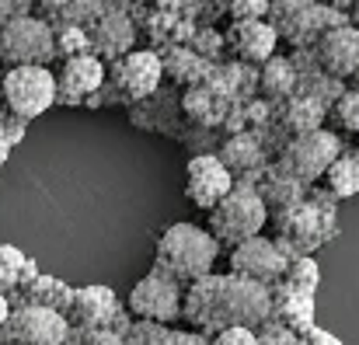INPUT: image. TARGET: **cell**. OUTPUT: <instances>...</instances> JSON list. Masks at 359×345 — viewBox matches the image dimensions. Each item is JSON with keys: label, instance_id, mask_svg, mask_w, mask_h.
I'll return each mask as SVG.
<instances>
[{"label": "cell", "instance_id": "cell-29", "mask_svg": "<svg viewBox=\"0 0 359 345\" xmlns=\"http://www.w3.org/2000/svg\"><path fill=\"white\" fill-rule=\"evenodd\" d=\"M353 84H356L353 91H356V95H359V70H356V74H353Z\"/></svg>", "mask_w": 359, "mask_h": 345}, {"label": "cell", "instance_id": "cell-21", "mask_svg": "<svg viewBox=\"0 0 359 345\" xmlns=\"http://www.w3.org/2000/svg\"><path fill=\"white\" fill-rule=\"evenodd\" d=\"M283 279H286V286H293L300 293H314V286H318V265L311 258H297V262L286 265V276Z\"/></svg>", "mask_w": 359, "mask_h": 345}, {"label": "cell", "instance_id": "cell-23", "mask_svg": "<svg viewBox=\"0 0 359 345\" xmlns=\"http://www.w3.org/2000/svg\"><path fill=\"white\" fill-rule=\"evenodd\" d=\"M255 335H258V345H297L300 342L290 328H283V325H276V321H265Z\"/></svg>", "mask_w": 359, "mask_h": 345}, {"label": "cell", "instance_id": "cell-15", "mask_svg": "<svg viewBox=\"0 0 359 345\" xmlns=\"http://www.w3.org/2000/svg\"><path fill=\"white\" fill-rule=\"evenodd\" d=\"M269 293H272V318L269 321L290 328L297 339L314 328V300H311V293H300V290H293L286 283L279 290H269Z\"/></svg>", "mask_w": 359, "mask_h": 345}, {"label": "cell", "instance_id": "cell-25", "mask_svg": "<svg viewBox=\"0 0 359 345\" xmlns=\"http://www.w3.org/2000/svg\"><path fill=\"white\" fill-rule=\"evenodd\" d=\"M231 11H234L238 25H248V21H258V14H265L269 4H265V0H255V4H234Z\"/></svg>", "mask_w": 359, "mask_h": 345}, {"label": "cell", "instance_id": "cell-28", "mask_svg": "<svg viewBox=\"0 0 359 345\" xmlns=\"http://www.w3.org/2000/svg\"><path fill=\"white\" fill-rule=\"evenodd\" d=\"M7 314H11V300H7V297H0V325L7 321Z\"/></svg>", "mask_w": 359, "mask_h": 345}, {"label": "cell", "instance_id": "cell-14", "mask_svg": "<svg viewBox=\"0 0 359 345\" xmlns=\"http://www.w3.org/2000/svg\"><path fill=\"white\" fill-rule=\"evenodd\" d=\"M321 63L332 77H353L359 70V28L339 25L321 39Z\"/></svg>", "mask_w": 359, "mask_h": 345}, {"label": "cell", "instance_id": "cell-7", "mask_svg": "<svg viewBox=\"0 0 359 345\" xmlns=\"http://www.w3.org/2000/svg\"><path fill=\"white\" fill-rule=\"evenodd\" d=\"M67 318L42 307H11L0 325V345H67Z\"/></svg>", "mask_w": 359, "mask_h": 345}, {"label": "cell", "instance_id": "cell-18", "mask_svg": "<svg viewBox=\"0 0 359 345\" xmlns=\"http://www.w3.org/2000/svg\"><path fill=\"white\" fill-rule=\"evenodd\" d=\"M328 178V189L339 196V199H349L359 192V154H339V161L325 171Z\"/></svg>", "mask_w": 359, "mask_h": 345}, {"label": "cell", "instance_id": "cell-9", "mask_svg": "<svg viewBox=\"0 0 359 345\" xmlns=\"http://www.w3.org/2000/svg\"><path fill=\"white\" fill-rule=\"evenodd\" d=\"M234 189V175L231 168L213 157V154H199L189 161L185 168V196L189 203H196L199 210H213L220 199H227Z\"/></svg>", "mask_w": 359, "mask_h": 345}, {"label": "cell", "instance_id": "cell-10", "mask_svg": "<svg viewBox=\"0 0 359 345\" xmlns=\"http://www.w3.org/2000/svg\"><path fill=\"white\" fill-rule=\"evenodd\" d=\"M0 56L14 67H46V60L53 56V35L32 18L11 21L0 35Z\"/></svg>", "mask_w": 359, "mask_h": 345}, {"label": "cell", "instance_id": "cell-8", "mask_svg": "<svg viewBox=\"0 0 359 345\" xmlns=\"http://www.w3.org/2000/svg\"><path fill=\"white\" fill-rule=\"evenodd\" d=\"M286 265L290 262L283 258L279 244H272L269 237H251L231 251V276H241V279L258 283V286L279 283L286 276Z\"/></svg>", "mask_w": 359, "mask_h": 345}, {"label": "cell", "instance_id": "cell-6", "mask_svg": "<svg viewBox=\"0 0 359 345\" xmlns=\"http://www.w3.org/2000/svg\"><path fill=\"white\" fill-rule=\"evenodd\" d=\"M4 98L14 115L35 119L56 102V74L49 67H11L4 77Z\"/></svg>", "mask_w": 359, "mask_h": 345}, {"label": "cell", "instance_id": "cell-11", "mask_svg": "<svg viewBox=\"0 0 359 345\" xmlns=\"http://www.w3.org/2000/svg\"><path fill=\"white\" fill-rule=\"evenodd\" d=\"M342 154V143L332 136V133H321V129H311L304 133L283 157V168L293 175V178H321Z\"/></svg>", "mask_w": 359, "mask_h": 345}, {"label": "cell", "instance_id": "cell-19", "mask_svg": "<svg viewBox=\"0 0 359 345\" xmlns=\"http://www.w3.org/2000/svg\"><path fill=\"white\" fill-rule=\"evenodd\" d=\"M25 262H28V258H25L21 251H14V248H4V244H0V297H7V293H14V290H18Z\"/></svg>", "mask_w": 359, "mask_h": 345}, {"label": "cell", "instance_id": "cell-2", "mask_svg": "<svg viewBox=\"0 0 359 345\" xmlns=\"http://www.w3.org/2000/svg\"><path fill=\"white\" fill-rule=\"evenodd\" d=\"M217 255H220V244L210 230L196 227V224H171L157 237L154 269L171 276L178 286H192L213 276Z\"/></svg>", "mask_w": 359, "mask_h": 345}, {"label": "cell", "instance_id": "cell-20", "mask_svg": "<svg viewBox=\"0 0 359 345\" xmlns=\"http://www.w3.org/2000/svg\"><path fill=\"white\" fill-rule=\"evenodd\" d=\"M168 332L171 328H161V325H150V321H129V328L122 332V342L126 345H168Z\"/></svg>", "mask_w": 359, "mask_h": 345}, {"label": "cell", "instance_id": "cell-5", "mask_svg": "<svg viewBox=\"0 0 359 345\" xmlns=\"http://www.w3.org/2000/svg\"><path fill=\"white\" fill-rule=\"evenodd\" d=\"M67 325L74 332H116V335H122L129 328V318L122 311L119 297L109 286H84V290H74Z\"/></svg>", "mask_w": 359, "mask_h": 345}, {"label": "cell", "instance_id": "cell-17", "mask_svg": "<svg viewBox=\"0 0 359 345\" xmlns=\"http://www.w3.org/2000/svg\"><path fill=\"white\" fill-rule=\"evenodd\" d=\"M234 46H238V53L244 60H269L272 49H276V28H269V25H262V21L238 25Z\"/></svg>", "mask_w": 359, "mask_h": 345}, {"label": "cell", "instance_id": "cell-4", "mask_svg": "<svg viewBox=\"0 0 359 345\" xmlns=\"http://www.w3.org/2000/svg\"><path fill=\"white\" fill-rule=\"evenodd\" d=\"M182 300H185V290H182L171 276L150 269V272L129 290L126 307H129V314H133L136 321H150V325L168 328L171 321L182 318Z\"/></svg>", "mask_w": 359, "mask_h": 345}, {"label": "cell", "instance_id": "cell-22", "mask_svg": "<svg viewBox=\"0 0 359 345\" xmlns=\"http://www.w3.org/2000/svg\"><path fill=\"white\" fill-rule=\"evenodd\" d=\"M335 122L346 129V133H359V95L356 91H346V95H339V102H335Z\"/></svg>", "mask_w": 359, "mask_h": 345}, {"label": "cell", "instance_id": "cell-13", "mask_svg": "<svg viewBox=\"0 0 359 345\" xmlns=\"http://www.w3.org/2000/svg\"><path fill=\"white\" fill-rule=\"evenodd\" d=\"M105 81V63L98 56H70L56 77V102H77Z\"/></svg>", "mask_w": 359, "mask_h": 345}, {"label": "cell", "instance_id": "cell-12", "mask_svg": "<svg viewBox=\"0 0 359 345\" xmlns=\"http://www.w3.org/2000/svg\"><path fill=\"white\" fill-rule=\"evenodd\" d=\"M112 81L129 98H147L161 84V60L154 53H126L112 67Z\"/></svg>", "mask_w": 359, "mask_h": 345}, {"label": "cell", "instance_id": "cell-16", "mask_svg": "<svg viewBox=\"0 0 359 345\" xmlns=\"http://www.w3.org/2000/svg\"><path fill=\"white\" fill-rule=\"evenodd\" d=\"M14 293H18V307H42V311H53L63 318L74 304V290L53 276H35V279L21 283Z\"/></svg>", "mask_w": 359, "mask_h": 345}, {"label": "cell", "instance_id": "cell-3", "mask_svg": "<svg viewBox=\"0 0 359 345\" xmlns=\"http://www.w3.org/2000/svg\"><path fill=\"white\" fill-rule=\"evenodd\" d=\"M269 220V210L262 203L258 192L251 189H231L227 199H220L213 210H210V234L217 237V244H244L251 237H258V230L265 227Z\"/></svg>", "mask_w": 359, "mask_h": 345}, {"label": "cell", "instance_id": "cell-1", "mask_svg": "<svg viewBox=\"0 0 359 345\" xmlns=\"http://www.w3.org/2000/svg\"><path fill=\"white\" fill-rule=\"evenodd\" d=\"M182 318L199 335H220L227 328L258 332L272 318V293L269 286L248 283L241 276H206L189 286L182 300Z\"/></svg>", "mask_w": 359, "mask_h": 345}, {"label": "cell", "instance_id": "cell-24", "mask_svg": "<svg viewBox=\"0 0 359 345\" xmlns=\"http://www.w3.org/2000/svg\"><path fill=\"white\" fill-rule=\"evenodd\" d=\"M210 345H258V335L248 332V328H227V332L213 335Z\"/></svg>", "mask_w": 359, "mask_h": 345}, {"label": "cell", "instance_id": "cell-27", "mask_svg": "<svg viewBox=\"0 0 359 345\" xmlns=\"http://www.w3.org/2000/svg\"><path fill=\"white\" fill-rule=\"evenodd\" d=\"M297 345H342V342H339L335 335H328V332H321V328L314 325L311 332H304V335H300V342Z\"/></svg>", "mask_w": 359, "mask_h": 345}, {"label": "cell", "instance_id": "cell-26", "mask_svg": "<svg viewBox=\"0 0 359 345\" xmlns=\"http://www.w3.org/2000/svg\"><path fill=\"white\" fill-rule=\"evenodd\" d=\"M168 345H210L206 335H199V332H168Z\"/></svg>", "mask_w": 359, "mask_h": 345}]
</instances>
